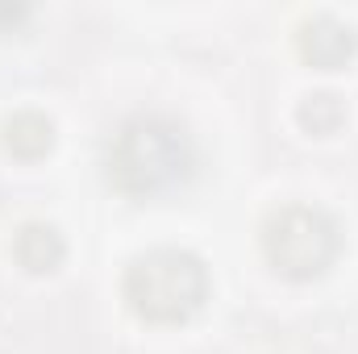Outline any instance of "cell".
Returning a JSON list of instances; mask_svg holds the SVG:
<instances>
[{"label": "cell", "mask_w": 358, "mask_h": 354, "mask_svg": "<svg viewBox=\"0 0 358 354\" xmlns=\"http://www.w3.org/2000/svg\"><path fill=\"white\" fill-rule=\"evenodd\" d=\"M129 296H134L138 313L176 321V317L192 313L200 304V296H204V271H200L196 259L176 255V250L146 255L129 271Z\"/></svg>", "instance_id": "cell-1"}, {"label": "cell", "mask_w": 358, "mask_h": 354, "mask_svg": "<svg viewBox=\"0 0 358 354\" xmlns=\"http://www.w3.org/2000/svg\"><path fill=\"white\" fill-rule=\"evenodd\" d=\"M113 171L134 192H155L183 171V142L171 125L142 121V125L125 129V138L117 142Z\"/></svg>", "instance_id": "cell-2"}]
</instances>
